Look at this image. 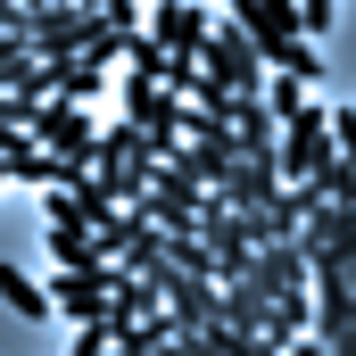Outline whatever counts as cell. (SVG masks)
<instances>
[{
	"mask_svg": "<svg viewBox=\"0 0 356 356\" xmlns=\"http://www.w3.org/2000/svg\"><path fill=\"white\" fill-rule=\"evenodd\" d=\"M50 307L99 332V315H108V266H91V273H58V282H50Z\"/></svg>",
	"mask_w": 356,
	"mask_h": 356,
	"instance_id": "9c48e42d",
	"label": "cell"
},
{
	"mask_svg": "<svg viewBox=\"0 0 356 356\" xmlns=\"http://www.w3.org/2000/svg\"><path fill=\"white\" fill-rule=\"evenodd\" d=\"M273 191H282V175H273L266 158H232V166H224V182H216V199H224L232 216H257Z\"/></svg>",
	"mask_w": 356,
	"mask_h": 356,
	"instance_id": "52a82bcc",
	"label": "cell"
},
{
	"mask_svg": "<svg viewBox=\"0 0 356 356\" xmlns=\"http://www.w3.org/2000/svg\"><path fill=\"white\" fill-rule=\"evenodd\" d=\"M141 33L166 50V58H191L199 67V42L216 33V17L199 8V0H149V17H141Z\"/></svg>",
	"mask_w": 356,
	"mask_h": 356,
	"instance_id": "5b68a950",
	"label": "cell"
},
{
	"mask_svg": "<svg viewBox=\"0 0 356 356\" xmlns=\"http://www.w3.org/2000/svg\"><path fill=\"white\" fill-rule=\"evenodd\" d=\"M257 99H266L273 116H290V108H298V99H307V83H290V75H273V83L257 91Z\"/></svg>",
	"mask_w": 356,
	"mask_h": 356,
	"instance_id": "e0dca14e",
	"label": "cell"
},
{
	"mask_svg": "<svg viewBox=\"0 0 356 356\" xmlns=\"http://www.w3.org/2000/svg\"><path fill=\"white\" fill-rule=\"evenodd\" d=\"M133 158H141V124H124V116H116V124L99 133V158H91V166H133Z\"/></svg>",
	"mask_w": 356,
	"mask_h": 356,
	"instance_id": "4fadbf2b",
	"label": "cell"
},
{
	"mask_svg": "<svg viewBox=\"0 0 356 356\" xmlns=\"http://www.w3.org/2000/svg\"><path fill=\"white\" fill-rule=\"evenodd\" d=\"M298 8V33L315 42V33H332V17H340V0H290Z\"/></svg>",
	"mask_w": 356,
	"mask_h": 356,
	"instance_id": "2e32d148",
	"label": "cell"
},
{
	"mask_svg": "<svg viewBox=\"0 0 356 356\" xmlns=\"http://www.w3.org/2000/svg\"><path fill=\"white\" fill-rule=\"evenodd\" d=\"M199 75H207V83H224L232 99H249V91H266V58H257V42L224 17V25L199 42Z\"/></svg>",
	"mask_w": 356,
	"mask_h": 356,
	"instance_id": "277c9868",
	"label": "cell"
},
{
	"mask_svg": "<svg viewBox=\"0 0 356 356\" xmlns=\"http://www.w3.org/2000/svg\"><path fill=\"white\" fill-rule=\"evenodd\" d=\"M158 356H207V348H199L191 332H175V340H166V348H158Z\"/></svg>",
	"mask_w": 356,
	"mask_h": 356,
	"instance_id": "d6986e66",
	"label": "cell"
},
{
	"mask_svg": "<svg viewBox=\"0 0 356 356\" xmlns=\"http://www.w3.org/2000/svg\"><path fill=\"white\" fill-rule=\"evenodd\" d=\"M249 290H257V298H307V290H315V282H307V257H298V241H266V249H257V257H249Z\"/></svg>",
	"mask_w": 356,
	"mask_h": 356,
	"instance_id": "8992f818",
	"label": "cell"
},
{
	"mask_svg": "<svg viewBox=\"0 0 356 356\" xmlns=\"http://www.w3.org/2000/svg\"><path fill=\"white\" fill-rule=\"evenodd\" d=\"M50 257H58V273H91V266H99L91 232H75V224H50Z\"/></svg>",
	"mask_w": 356,
	"mask_h": 356,
	"instance_id": "8fae6325",
	"label": "cell"
},
{
	"mask_svg": "<svg viewBox=\"0 0 356 356\" xmlns=\"http://www.w3.org/2000/svg\"><path fill=\"white\" fill-rule=\"evenodd\" d=\"M0 182H8V166H0Z\"/></svg>",
	"mask_w": 356,
	"mask_h": 356,
	"instance_id": "44dd1931",
	"label": "cell"
},
{
	"mask_svg": "<svg viewBox=\"0 0 356 356\" xmlns=\"http://www.w3.org/2000/svg\"><path fill=\"white\" fill-rule=\"evenodd\" d=\"M224 323H241V332H266V298H257L249 282H232V290H224Z\"/></svg>",
	"mask_w": 356,
	"mask_h": 356,
	"instance_id": "5bb4252c",
	"label": "cell"
},
{
	"mask_svg": "<svg viewBox=\"0 0 356 356\" xmlns=\"http://www.w3.org/2000/svg\"><path fill=\"white\" fill-rule=\"evenodd\" d=\"M224 17L257 42V58H266L273 75H290V83H315V75H323V58H315V42L298 33V8H290V0H232Z\"/></svg>",
	"mask_w": 356,
	"mask_h": 356,
	"instance_id": "6da1fadb",
	"label": "cell"
},
{
	"mask_svg": "<svg viewBox=\"0 0 356 356\" xmlns=\"http://www.w3.org/2000/svg\"><path fill=\"white\" fill-rule=\"evenodd\" d=\"M67 356H116V348H108V332H91V323H83V332H75V348H67Z\"/></svg>",
	"mask_w": 356,
	"mask_h": 356,
	"instance_id": "ac0fdd59",
	"label": "cell"
},
{
	"mask_svg": "<svg viewBox=\"0 0 356 356\" xmlns=\"http://www.w3.org/2000/svg\"><path fill=\"white\" fill-rule=\"evenodd\" d=\"M124 67H133L141 83H158V75H166V50H158L149 33H124Z\"/></svg>",
	"mask_w": 356,
	"mask_h": 356,
	"instance_id": "9a60e30c",
	"label": "cell"
},
{
	"mask_svg": "<svg viewBox=\"0 0 356 356\" xmlns=\"http://www.w3.org/2000/svg\"><path fill=\"white\" fill-rule=\"evenodd\" d=\"M340 149H332V108L323 99H298L290 116H282V141H273V175L282 182H315L332 166Z\"/></svg>",
	"mask_w": 356,
	"mask_h": 356,
	"instance_id": "7a4b0ae2",
	"label": "cell"
},
{
	"mask_svg": "<svg viewBox=\"0 0 356 356\" xmlns=\"http://www.w3.org/2000/svg\"><path fill=\"white\" fill-rule=\"evenodd\" d=\"M25 141L50 149V158H67V166H91L99 158V124H91V108H75V99H42L25 116Z\"/></svg>",
	"mask_w": 356,
	"mask_h": 356,
	"instance_id": "3957f363",
	"label": "cell"
},
{
	"mask_svg": "<svg viewBox=\"0 0 356 356\" xmlns=\"http://www.w3.org/2000/svg\"><path fill=\"white\" fill-rule=\"evenodd\" d=\"M273 141H282V116H273L266 99H257V91L232 99V158H266L273 166Z\"/></svg>",
	"mask_w": 356,
	"mask_h": 356,
	"instance_id": "ba28073f",
	"label": "cell"
},
{
	"mask_svg": "<svg viewBox=\"0 0 356 356\" xmlns=\"http://www.w3.org/2000/svg\"><path fill=\"white\" fill-rule=\"evenodd\" d=\"M42 8H75V0H25V17H42Z\"/></svg>",
	"mask_w": 356,
	"mask_h": 356,
	"instance_id": "ffe728a7",
	"label": "cell"
},
{
	"mask_svg": "<svg viewBox=\"0 0 356 356\" xmlns=\"http://www.w3.org/2000/svg\"><path fill=\"white\" fill-rule=\"evenodd\" d=\"M0 298H8V307H17L25 323H42V315H58V307H50V282H33L25 266H8V257H0Z\"/></svg>",
	"mask_w": 356,
	"mask_h": 356,
	"instance_id": "30bf717a",
	"label": "cell"
},
{
	"mask_svg": "<svg viewBox=\"0 0 356 356\" xmlns=\"http://www.w3.org/2000/svg\"><path fill=\"white\" fill-rule=\"evenodd\" d=\"M307 191H315L323 207H356V166H348V158H332V166L307 182Z\"/></svg>",
	"mask_w": 356,
	"mask_h": 356,
	"instance_id": "7c38bea8",
	"label": "cell"
}]
</instances>
